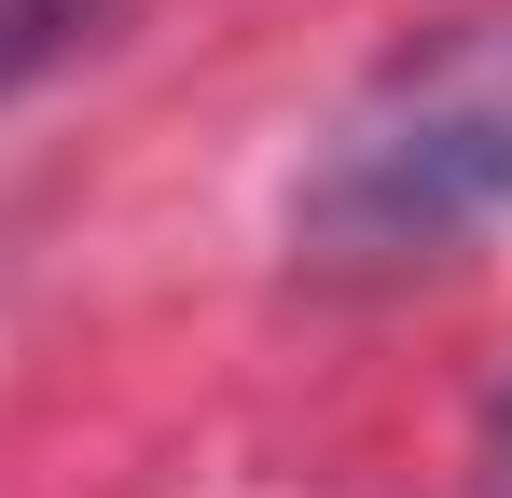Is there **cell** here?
<instances>
[{"mask_svg": "<svg viewBox=\"0 0 512 498\" xmlns=\"http://www.w3.org/2000/svg\"><path fill=\"white\" fill-rule=\"evenodd\" d=\"M499 208H512V28H485L333 125V153L305 180V249L319 263H429L443 236H471Z\"/></svg>", "mask_w": 512, "mask_h": 498, "instance_id": "obj_1", "label": "cell"}, {"mask_svg": "<svg viewBox=\"0 0 512 498\" xmlns=\"http://www.w3.org/2000/svg\"><path fill=\"white\" fill-rule=\"evenodd\" d=\"M84 14H97V0H0V97L42 70V56H56V42H70Z\"/></svg>", "mask_w": 512, "mask_h": 498, "instance_id": "obj_2", "label": "cell"}, {"mask_svg": "<svg viewBox=\"0 0 512 498\" xmlns=\"http://www.w3.org/2000/svg\"><path fill=\"white\" fill-rule=\"evenodd\" d=\"M499 498H512V402H499Z\"/></svg>", "mask_w": 512, "mask_h": 498, "instance_id": "obj_3", "label": "cell"}]
</instances>
